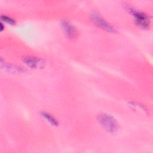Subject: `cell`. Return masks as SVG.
<instances>
[{"mask_svg":"<svg viewBox=\"0 0 153 153\" xmlns=\"http://www.w3.org/2000/svg\"><path fill=\"white\" fill-rule=\"evenodd\" d=\"M97 121L100 126L109 133H115L118 129V123L111 115L101 113L97 117Z\"/></svg>","mask_w":153,"mask_h":153,"instance_id":"2","label":"cell"},{"mask_svg":"<svg viewBox=\"0 0 153 153\" xmlns=\"http://www.w3.org/2000/svg\"><path fill=\"white\" fill-rule=\"evenodd\" d=\"M4 68L5 71L9 72H17V73H23L25 72L26 69L20 66H17L13 64H4Z\"/></svg>","mask_w":153,"mask_h":153,"instance_id":"6","label":"cell"},{"mask_svg":"<svg viewBox=\"0 0 153 153\" xmlns=\"http://www.w3.org/2000/svg\"><path fill=\"white\" fill-rule=\"evenodd\" d=\"M1 20L3 22H5V23H7L9 25H14L16 24V21L14 19H13V18L8 16H6V15H1Z\"/></svg>","mask_w":153,"mask_h":153,"instance_id":"8","label":"cell"},{"mask_svg":"<svg viewBox=\"0 0 153 153\" xmlns=\"http://www.w3.org/2000/svg\"><path fill=\"white\" fill-rule=\"evenodd\" d=\"M41 115L51 125L54 126H57L59 124L58 121L51 114H50L48 112H42L41 113Z\"/></svg>","mask_w":153,"mask_h":153,"instance_id":"7","label":"cell"},{"mask_svg":"<svg viewBox=\"0 0 153 153\" xmlns=\"http://www.w3.org/2000/svg\"><path fill=\"white\" fill-rule=\"evenodd\" d=\"M4 29V26H3V23H1V31H2Z\"/></svg>","mask_w":153,"mask_h":153,"instance_id":"9","label":"cell"},{"mask_svg":"<svg viewBox=\"0 0 153 153\" xmlns=\"http://www.w3.org/2000/svg\"><path fill=\"white\" fill-rule=\"evenodd\" d=\"M61 27L65 35L69 39H74L77 36V30L75 26L66 20H63L60 22Z\"/></svg>","mask_w":153,"mask_h":153,"instance_id":"4","label":"cell"},{"mask_svg":"<svg viewBox=\"0 0 153 153\" xmlns=\"http://www.w3.org/2000/svg\"><path fill=\"white\" fill-rule=\"evenodd\" d=\"M124 5L126 10L134 17L135 23L138 26L144 29L149 28L150 20L146 14L134 9L133 7L129 5V4L125 3Z\"/></svg>","mask_w":153,"mask_h":153,"instance_id":"1","label":"cell"},{"mask_svg":"<svg viewBox=\"0 0 153 153\" xmlns=\"http://www.w3.org/2000/svg\"><path fill=\"white\" fill-rule=\"evenodd\" d=\"M24 63L30 68H43L45 65L44 61L37 57L32 56H25L23 58Z\"/></svg>","mask_w":153,"mask_h":153,"instance_id":"5","label":"cell"},{"mask_svg":"<svg viewBox=\"0 0 153 153\" xmlns=\"http://www.w3.org/2000/svg\"><path fill=\"white\" fill-rule=\"evenodd\" d=\"M92 22L99 27L109 32H116V29L109 23L105 20L99 14L94 12L90 15Z\"/></svg>","mask_w":153,"mask_h":153,"instance_id":"3","label":"cell"}]
</instances>
